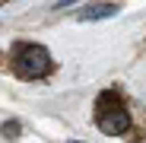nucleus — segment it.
<instances>
[{
	"instance_id": "1",
	"label": "nucleus",
	"mask_w": 146,
	"mask_h": 143,
	"mask_svg": "<svg viewBox=\"0 0 146 143\" xmlns=\"http://www.w3.org/2000/svg\"><path fill=\"white\" fill-rule=\"evenodd\" d=\"M95 124L108 137H121V134L130 130V114H127L124 102H121V95H114V92L99 95V102H95Z\"/></svg>"
},
{
	"instance_id": "2",
	"label": "nucleus",
	"mask_w": 146,
	"mask_h": 143,
	"mask_svg": "<svg viewBox=\"0 0 146 143\" xmlns=\"http://www.w3.org/2000/svg\"><path fill=\"white\" fill-rule=\"evenodd\" d=\"M13 70L22 80H38L51 70V54L44 45H32V41H19L13 48Z\"/></svg>"
},
{
	"instance_id": "3",
	"label": "nucleus",
	"mask_w": 146,
	"mask_h": 143,
	"mask_svg": "<svg viewBox=\"0 0 146 143\" xmlns=\"http://www.w3.org/2000/svg\"><path fill=\"white\" fill-rule=\"evenodd\" d=\"M114 13H117L114 3H99V7H89L86 13H80V19H83V22H89V19H108V16H114Z\"/></svg>"
}]
</instances>
